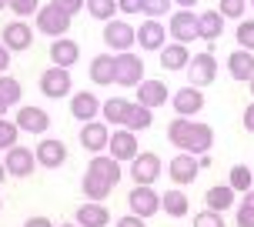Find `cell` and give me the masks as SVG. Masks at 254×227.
Masks as SVG:
<instances>
[{
	"instance_id": "cell-47",
	"label": "cell",
	"mask_w": 254,
	"mask_h": 227,
	"mask_svg": "<svg viewBox=\"0 0 254 227\" xmlns=\"http://www.w3.org/2000/svg\"><path fill=\"white\" fill-rule=\"evenodd\" d=\"M10 57H13V54L7 51L3 44H0V74H7V67H10Z\"/></svg>"
},
{
	"instance_id": "cell-9",
	"label": "cell",
	"mask_w": 254,
	"mask_h": 227,
	"mask_svg": "<svg viewBox=\"0 0 254 227\" xmlns=\"http://www.w3.org/2000/svg\"><path fill=\"white\" fill-rule=\"evenodd\" d=\"M104 44H107L111 51L124 54L137 44V30L127 24V20H107V27H104Z\"/></svg>"
},
{
	"instance_id": "cell-25",
	"label": "cell",
	"mask_w": 254,
	"mask_h": 227,
	"mask_svg": "<svg viewBox=\"0 0 254 227\" xmlns=\"http://www.w3.org/2000/svg\"><path fill=\"white\" fill-rule=\"evenodd\" d=\"M114 77H117V57L97 54V57L90 60V80H94V84L107 87V84H114Z\"/></svg>"
},
{
	"instance_id": "cell-7",
	"label": "cell",
	"mask_w": 254,
	"mask_h": 227,
	"mask_svg": "<svg viewBox=\"0 0 254 227\" xmlns=\"http://www.w3.org/2000/svg\"><path fill=\"white\" fill-rule=\"evenodd\" d=\"M164 164H161V157L154 151H140L134 161H130V177H134V184H157V177H161Z\"/></svg>"
},
{
	"instance_id": "cell-11",
	"label": "cell",
	"mask_w": 254,
	"mask_h": 227,
	"mask_svg": "<svg viewBox=\"0 0 254 227\" xmlns=\"http://www.w3.org/2000/svg\"><path fill=\"white\" fill-rule=\"evenodd\" d=\"M3 47L10 54H24V51H30V44H34V27L27 24V20H13V24H7L3 27V40H0Z\"/></svg>"
},
{
	"instance_id": "cell-46",
	"label": "cell",
	"mask_w": 254,
	"mask_h": 227,
	"mask_svg": "<svg viewBox=\"0 0 254 227\" xmlns=\"http://www.w3.org/2000/svg\"><path fill=\"white\" fill-rule=\"evenodd\" d=\"M244 130H248V134H254V101L244 107Z\"/></svg>"
},
{
	"instance_id": "cell-31",
	"label": "cell",
	"mask_w": 254,
	"mask_h": 227,
	"mask_svg": "<svg viewBox=\"0 0 254 227\" xmlns=\"http://www.w3.org/2000/svg\"><path fill=\"white\" fill-rule=\"evenodd\" d=\"M151 124H154V111H151V107H144V104H134L130 114H127V120H124V127H127V130H134V134L147 130Z\"/></svg>"
},
{
	"instance_id": "cell-27",
	"label": "cell",
	"mask_w": 254,
	"mask_h": 227,
	"mask_svg": "<svg viewBox=\"0 0 254 227\" xmlns=\"http://www.w3.org/2000/svg\"><path fill=\"white\" fill-rule=\"evenodd\" d=\"M204 207H207V211H217V214L231 211V207H234V187H231V184L207 187V194H204Z\"/></svg>"
},
{
	"instance_id": "cell-56",
	"label": "cell",
	"mask_w": 254,
	"mask_h": 227,
	"mask_svg": "<svg viewBox=\"0 0 254 227\" xmlns=\"http://www.w3.org/2000/svg\"><path fill=\"white\" fill-rule=\"evenodd\" d=\"M248 3H251V7H254V0H248Z\"/></svg>"
},
{
	"instance_id": "cell-20",
	"label": "cell",
	"mask_w": 254,
	"mask_h": 227,
	"mask_svg": "<svg viewBox=\"0 0 254 227\" xmlns=\"http://www.w3.org/2000/svg\"><path fill=\"white\" fill-rule=\"evenodd\" d=\"M97 114H101L97 94H94V90H77L74 101H70V117L80 120V124H87V120H97Z\"/></svg>"
},
{
	"instance_id": "cell-43",
	"label": "cell",
	"mask_w": 254,
	"mask_h": 227,
	"mask_svg": "<svg viewBox=\"0 0 254 227\" xmlns=\"http://www.w3.org/2000/svg\"><path fill=\"white\" fill-rule=\"evenodd\" d=\"M234 224H238V227H254V211L241 204V207L234 211Z\"/></svg>"
},
{
	"instance_id": "cell-53",
	"label": "cell",
	"mask_w": 254,
	"mask_h": 227,
	"mask_svg": "<svg viewBox=\"0 0 254 227\" xmlns=\"http://www.w3.org/2000/svg\"><path fill=\"white\" fill-rule=\"evenodd\" d=\"M248 87H251V97H254V77H251V80H248Z\"/></svg>"
},
{
	"instance_id": "cell-22",
	"label": "cell",
	"mask_w": 254,
	"mask_h": 227,
	"mask_svg": "<svg viewBox=\"0 0 254 227\" xmlns=\"http://www.w3.org/2000/svg\"><path fill=\"white\" fill-rule=\"evenodd\" d=\"M87 174L101 177L104 184L117 187V180H121V161H114L111 154H94V157L87 161Z\"/></svg>"
},
{
	"instance_id": "cell-49",
	"label": "cell",
	"mask_w": 254,
	"mask_h": 227,
	"mask_svg": "<svg viewBox=\"0 0 254 227\" xmlns=\"http://www.w3.org/2000/svg\"><path fill=\"white\" fill-rule=\"evenodd\" d=\"M241 204H244V207H251V211H254V187H251V190H244V201H241Z\"/></svg>"
},
{
	"instance_id": "cell-4",
	"label": "cell",
	"mask_w": 254,
	"mask_h": 227,
	"mask_svg": "<svg viewBox=\"0 0 254 227\" xmlns=\"http://www.w3.org/2000/svg\"><path fill=\"white\" fill-rule=\"evenodd\" d=\"M127 204H130V214L147 221V217H154L161 211V194L151 184H137V187H130V194H127Z\"/></svg>"
},
{
	"instance_id": "cell-10",
	"label": "cell",
	"mask_w": 254,
	"mask_h": 227,
	"mask_svg": "<svg viewBox=\"0 0 254 227\" xmlns=\"http://www.w3.org/2000/svg\"><path fill=\"white\" fill-rule=\"evenodd\" d=\"M188 70H190V80H194V87H211L217 80V57L211 51H204V54H194L188 63Z\"/></svg>"
},
{
	"instance_id": "cell-1",
	"label": "cell",
	"mask_w": 254,
	"mask_h": 227,
	"mask_svg": "<svg viewBox=\"0 0 254 227\" xmlns=\"http://www.w3.org/2000/svg\"><path fill=\"white\" fill-rule=\"evenodd\" d=\"M167 140H171L178 151L201 157V154H211L214 130H211V124H197V120H190V117H174V120L167 124Z\"/></svg>"
},
{
	"instance_id": "cell-14",
	"label": "cell",
	"mask_w": 254,
	"mask_h": 227,
	"mask_svg": "<svg viewBox=\"0 0 254 227\" xmlns=\"http://www.w3.org/2000/svg\"><path fill=\"white\" fill-rule=\"evenodd\" d=\"M107 140H111V124L107 120H87L80 127V147L90 154H104L107 151Z\"/></svg>"
},
{
	"instance_id": "cell-51",
	"label": "cell",
	"mask_w": 254,
	"mask_h": 227,
	"mask_svg": "<svg viewBox=\"0 0 254 227\" xmlns=\"http://www.w3.org/2000/svg\"><path fill=\"white\" fill-rule=\"evenodd\" d=\"M7 177H10V174H7V167H3V161H0V184H3Z\"/></svg>"
},
{
	"instance_id": "cell-23",
	"label": "cell",
	"mask_w": 254,
	"mask_h": 227,
	"mask_svg": "<svg viewBox=\"0 0 254 227\" xmlns=\"http://www.w3.org/2000/svg\"><path fill=\"white\" fill-rule=\"evenodd\" d=\"M80 60V44L77 40H70V37H54V44H51V63L54 67H74V63Z\"/></svg>"
},
{
	"instance_id": "cell-29",
	"label": "cell",
	"mask_w": 254,
	"mask_h": 227,
	"mask_svg": "<svg viewBox=\"0 0 254 227\" xmlns=\"http://www.w3.org/2000/svg\"><path fill=\"white\" fill-rule=\"evenodd\" d=\"M197 27H201V40L214 44L224 34V17H221V10H204L197 13Z\"/></svg>"
},
{
	"instance_id": "cell-5",
	"label": "cell",
	"mask_w": 254,
	"mask_h": 227,
	"mask_svg": "<svg viewBox=\"0 0 254 227\" xmlns=\"http://www.w3.org/2000/svg\"><path fill=\"white\" fill-rule=\"evenodd\" d=\"M70 70L67 67H47L44 74H40V94L47 97V101H61L70 94Z\"/></svg>"
},
{
	"instance_id": "cell-26",
	"label": "cell",
	"mask_w": 254,
	"mask_h": 227,
	"mask_svg": "<svg viewBox=\"0 0 254 227\" xmlns=\"http://www.w3.org/2000/svg\"><path fill=\"white\" fill-rule=\"evenodd\" d=\"M190 63V51L188 44H178V40H171L161 47V67L164 70H181V67H188Z\"/></svg>"
},
{
	"instance_id": "cell-50",
	"label": "cell",
	"mask_w": 254,
	"mask_h": 227,
	"mask_svg": "<svg viewBox=\"0 0 254 227\" xmlns=\"http://www.w3.org/2000/svg\"><path fill=\"white\" fill-rule=\"evenodd\" d=\"M194 3H197V0H174V7H181V10H190Z\"/></svg>"
},
{
	"instance_id": "cell-30",
	"label": "cell",
	"mask_w": 254,
	"mask_h": 227,
	"mask_svg": "<svg viewBox=\"0 0 254 227\" xmlns=\"http://www.w3.org/2000/svg\"><path fill=\"white\" fill-rule=\"evenodd\" d=\"M161 211H164L167 217H184V214L190 211L188 194H184L181 187H171V190L164 194V197H161Z\"/></svg>"
},
{
	"instance_id": "cell-58",
	"label": "cell",
	"mask_w": 254,
	"mask_h": 227,
	"mask_svg": "<svg viewBox=\"0 0 254 227\" xmlns=\"http://www.w3.org/2000/svg\"><path fill=\"white\" fill-rule=\"evenodd\" d=\"M251 170H254V167H251Z\"/></svg>"
},
{
	"instance_id": "cell-33",
	"label": "cell",
	"mask_w": 254,
	"mask_h": 227,
	"mask_svg": "<svg viewBox=\"0 0 254 227\" xmlns=\"http://www.w3.org/2000/svg\"><path fill=\"white\" fill-rule=\"evenodd\" d=\"M0 101H7L10 107L24 101V87H20V80H17V77L0 74Z\"/></svg>"
},
{
	"instance_id": "cell-55",
	"label": "cell",
	"mask_w": 254,
	"mask_h": 227,
	"mask_svg": "<svg viewBox=\"0 0 254 227\" xmlns=\"http://www.w3.org/2000/svg\"><path fill=\"white\" fill-rule=\"evenodd\" d=\"M61 227H80V224H61Z\"/></svg>"
},
{
	"instance_id": "cell-16",
	"label": "cell",
	"mask_w": 254,
	"mask_h": 227,
	"mask_svg": "<svg viewBox=\"0 0 254 227\" xmlns=\"http://www.w3.org/2000/svg\"><path fill=\"white\" fill-rule=\"evenodd\" d=\"M137 44L147 54H154V51L161 54V47L167 44V24H161V20H151V17H147V20L137 27Z\"/></svg>"
},
{
	"instance_id": "cell-19",
	"label": "cell",
	"mask_w": 254,
	"mask_h": 227,
	"mask_svg": "<svg viewBox=\"0 0 254 227\" xmlns=\"http://www.w3.org/2000/svg\"><path fill=\"white\" fill-rule=\"evenodd\" d=\"M171 104H174V114L178 117H194V114H201L204 111V94L201 87H181L174 97H171Z\"/></svg>"
},
{
	"instance_id": "cell-41",
	"label": "cell",
	"mask_w": 254,
	"mask_h": 227,
	"mask_svg": "<svg viewBox=\"0 0 254 227\" xmlns=\"http://www.w3.org/2000/svg\"><path fill=\"white\" fill-rule=\"evenodd\" d=\"M190 227H224V217L217 214V211H207V207H204V214L194 217V224H190Z\"/></svg>"
},
{
	"instance_id": "cell-45",
	"label": "cell",
	"mask_w": 254,
	"mask_h": 227,
	"mask_svg": "<svg viewBox=\"0 0 254 227\" xmlns=\"http://www.w3.org/2000/svg\"><path fill=\"white\" fill-rule=\"evenodd\" d=\"M117 227H147V224H144V217H137V214H124L117 221Z\"/></svg>"
},
{
	"instance_id": "cell-52",
	"label": "cell",
	"mask_w": 254,
	"mask_h": 227,
	"mask_svg": "<svg viewBox=\"0 0 254 227\" xmlns=\"http://www.w3.org/2000/svg\"><path fill=\"white\" fill-rule=\"evenodd\" d=\"M7 107H10V104H7V101H0V117H3V114H7Z\"/></svg>"
},
{
	"instance_id": "cell-38",
	"label": "cell",
	"mask_w": 254,
	"mask_h": 227,
	"mask_svg": "<svg viewBox=\"0 0 254 227\" xmlns=\"http://www.w3.org/2000/svg\"><path fill=\"white\" fill-rule=\"evenodd\" d=\"M221 17L224 20H241L244 17V10H248V0H221Z\"/></svg>"
},
{
	"instance_id": "cell-39",
	"label": "cell",
	"mask_w": 254,
	"mask_h": 227,
	"mask_svg": "<svg viewBox=\"0 0 254 227\" xmlns=\"http://www.w3.org/2000/svg\"><path fill=\"white\" fill-rule=\"evenodd\" d=\"M7 7H10V10L17 13L20 20H27V17H34V13L40 10V0H10Z\"/></svg>"
},
{
	"instance_id": "cell-32",
	"label": "cell",
	"mask_w": 254,
	"mask_h": 227,
	"mask_svg": "<svg viewBox=\"0 0 254 227\" xmlns=\"http://www.w3.org/2000/svg\"><path fill=\"white\" fill-rule=\"evenodd\" d=\"M80 190H84V197H87V201H107L114 187H111V184H104L101 177L84 174V180H80Z\"/></svg>"
},
{
	"instance_id": "cell-13",
	"label": "cell",
	"mask_w": 254,
	"mask_h": 227,
	"mask_svg": "<svg viewBox=\"0 0 254 227\" xmlns=\"http://www.w3.org/2000/svg\"><path fill=\"white\" fill-rule=\"evenodd\" d=\"M107 151H111V157H114V161H134V157L140 154L137 134H134V130H127V127H121V130H111Z\"/></svg>"
},
{
	"instance_id": "cell-36",
	"label": "cell",
	"mask_w": 254,
	"mask_h": 227,
	"mask_svg": "<svg viewBox=\"0 0 254 227\" xmlns=\"http://www.w3.org/2000/svg\"><path fill=\"white\" fill-rule=\"evenodd\" d=\"M171 10H174V0H144V3H140V13L151 17V20H161V17H167Z\"/></svg>"
},
{
	"instance_id": "cell-54",
	"label": "cell",
	"mask_w": 254,
	"mask_h": 227,
	"mask_svg": "<svg viewBox=\"0 0 254 227\" xmlns=\"http://www.w3.org/2000/svg\"><path fill=\"white\" fill-rule=\"evenodd\" d=\"M7 3H10V0H0V10H7Z\"/></svg>"
},
{
	"instance_id": "cell-44",
	"label": "cell",
	"mask_w": 254,
	"mask_h": 227,
	"mask_svg": "<svg viewBox=\"0 0 254 227\" xmlns=\"http://www.w3.org/2000/svg\"><path fill=\"white\" fill-rule=\"evenodd\" d=\"M140 3H144V0H117V13L134 17V13H140Z\"/></svg>"
},
{
	"instance_id": "cell-35",
	"label": "cell",
	"mask_w": 254,
	"mask_h": 227,
	"mask_svg": "<svg viewBox=\"0 0 254 227\" xmlns=\"http://www.w3.org/2000/svg\"><path fill=\"white\" fill-rule=\"evenodd\" d=\"M84 10L94 17V20H114V13H117V0H87V7Z\"/></svg>"
},
{
	"instance_id": "cell-42",
	"label": "cell",
	"mask_w": 254,
	"mask_h": 227,
	"mask_svg": "<svg viewBox=\"0 0 254 227\" xmlns=\"http://www.w3.org/2000/svg\"><path fill=\"white\" fill-rule=\"evenodd\" d=\"M54 3H57L64 13H70V17H77V13L87 7V0H54Z\"/></svg>"
},
{
	"instance_id": "cell-8",
	"label": "cell",
	"mask_w": 254,
	"mask_h": 227,
	"mask_svg": "<svg viewBox=\"0 0 254 227\" xmlns=\"http://www.w3.org/2000/svg\"><path fill=\"white\" fill-rule=\"evenodd\" d=\"M197 170H201L197 157H194V154H184V151H178V157L167 164V177H171L174 187H188V184H194V180H197Z\"/></svg>"
},
{
	"instance_id": "cell-2",
	"label": "cell",
	"mask_w": 254,
	"mask_h": 227,
	"mask_svg": "<svg viewBox=\"0 0 254 227\" xmlns=\"http://www.w3.org/2000/svg\"><path fill=\"white\" fill-rule=\"evenodd\" d=\"M70 13H64L57 3H47V7H40L37 13H34V30H40V34H47V37H64L67 34V27H70Z\"/></svg>"
},
{
	"instance_id": "cell-3",
	"label": "cell",
	"mask_w": 254,
	"mask_h": 227,
	"mask_svg": "<svg viewBox=\"0 0 254 227\" xmlns=\"http://www.w3.org/2000/svg\"><path fill=\"white\" fill-rule=\"evenodd\" d=\"M167 37H174L178 44H194L201 40V27H197V13L194 10H174L167 20Z\"/></svg>"
},
{
	"instance_id": "cell-17",
	"label": "cell",
	"mask_w": 254,
	"mask_h": 227,
	"mask_svg": "<svg viewBox=\"0 0 254 227\" xmlns=\"http://www.w3.org/2000/svg\"><path fill=\"white\" fill-rule=\"evenodd\" d=\"M13 124L20 127L24 134H47L51 130V114L44 111V107H20Z\"/></svg>"
},
{
	"instance_id": "cell-28",
	"label": "cell",
	"mask_w": 254,
	"mask_h": 227,
	"mask_svg": "<svg viewBox=\"0 0 254 227\" xmlns=\"http://www.w3.org/2000/svg\"><path fill=\"white\" fill-rule=\"evenodd\" d=\"M130 107H134V104L127 101V97H107V101L101 104V114H104V120H107L111 127H124Z\"/></svg>"
},
{
	"instance_id": "cell-15",
	"label": "cell",
	"mask_w": 254,
	"mask_h": 227,
	"mask_svg": "<svg viewBox=\"0 0 254 227\" xmlns=\"http://www.w3.org/2000/svg\"><path fill=\"white\" fill-rule=\"evenodd\" d=\"M34 154H37V167H47V170H57V167H64V161H67V144L57 137H44L34 147Z\"/></svg>"
},
{
	"instance_id": "cell-6",
	"label": "cell",
	"mask_w": 254,
	"mask_h": 227,
	"mask_svg": "<svg viewBox=\"0 0 254 227\" xmlns=\"http://www.w3.org/2000/svg\"><path fill=\"white\" fill-rule=\"evenodd\" d=\"M3 167H7V174L17 177V180H24L37 170V154L30 151V147H20V144H13L7 157H3Z\"/></svg>"
},
{
	"instance_id": "cell-57",
	"label": "cell",
	"mask_w": 254,
	"mask_h": 227,
	"mask_svg": "<svg viewBox=\"0 0 254 227\" xmlns=\"http://www.w3.org/2000/svg\"><path fill=\"white\" fill-rule=\"evenodd\" d=\"M0 207H3V204H0Z\"/></svg>"
},
{
	"instance_id": "cell-40",
	"label": "cell",
	"mask_w": 254,
	"mask_h": 227,
	"mask_svg": "<svg viewBox=\"0 0 254 227\" xmlns=\"http://www.w3.org/2000/svg\"><path fill=\"white\" fill-rule=\"evenodd\" d=\"M238 47L254 51V20H241L238 24Z\"/></svg>"
},
{
	"instance_id": "cell-12",
	"label": "cell",
	"mask_w": 254,
	"mask_h": 227,
	"mask_svg": "<svg viewBox=\"0 0 254 227\" xmlns=\"http://www.w3.org/2000/svg\"><path fill=\"white\" fill-rule=\"evenodd\" d=\"M140 80H144V60H140L137 54H117V77L114 84H121V87H137Z\"/></svg>"
},
{
	"instance_id": "cell-21",
	"label": "cell",
	"mask_w": 254,
	"mask_h": 227,
	"mask_svg": "<svg viewBox=\"0 0 254 227\" xmlns=\"http://www.w3.org/2000/svg\"><path fill=\"white\" fill-rule=\"evenodd\" d=\"M74 221L80 227H107L111 224V211L104 207V201H84L74 211Z\"/></svg>"
},
{
	"instance_id": "cell-48",
	"label": "cell",
	"mask_w": 254,
	"mask_h": 227,
	"mask_svg": "<svg viewBox=\"0 0 254 227\" xmlns=\"http://www.w3.org/2000/svg\"><path fill=\"white\" fill-rule=\"evenodd\" d=\"M24 227H54V221L51 217H27Z\"/></svg>"
},
{
	"instance_id": "cell-34",
	"label": "cell",
	"mask_w": 254,
	"mask_h": 227,
	"mask_svg": "<svg viewBox=\"0 0 254 227\" xmlns=\"http://www.w3.org/2000/svg\"><path fill=\"white\" fill-rule=\"evenodd\" d=\"M228 184L238 190V194L251 190L254 187V170H251V167H244V164H234V167H231V174H228Z\"/></svg>"
},
{
	"instance_id": "cell-37",
	"label": "cell",
	"mask_w": 254,
	"mask_h": 227,
	"mask_svg": "<svg viewBox=\"0 0 254 227\" xmlns=\"http://www.w3.org/2000/svg\"><path fill=\"white\" fill-rule=\"evenodd\" d=\"M17 137H20V127L13 124V120L0 117V151H10L13 144H17Z\"/></svg>"
},
{
	"instance_id": "cell-24",
	"label": "cell",
	"mask_w": 254,
	"mask_h": 227,
	"mask_svg": "<svg viewBox=\"0 0 254 227\" xmlns=\"http://www.w3.org/2000/svg\"><path fill=\"white\" fill-rule=\"evenodd\" d=\"M228 70L234 80H251L254 77V54L251 51H244V47H238V51H231L228 54Z\"/></svg>"
},
{
	"instance_id": "cell-18",
	"label": "cell",
	"mask_w": 254,
	"mask_h": 227,
	"mask_svg": "<svg viewBox=\"0 0 254 227\" xmlns=\"http://www.w3.org/2000/svg\"><path fill=\"white\" fill-rule=\"evenodd\" d=\"M171 101V90H167L164 80H140L137 84V104H144V107H151V111H157V107H164V104Z\"/></svg>"
}]
</instances>
